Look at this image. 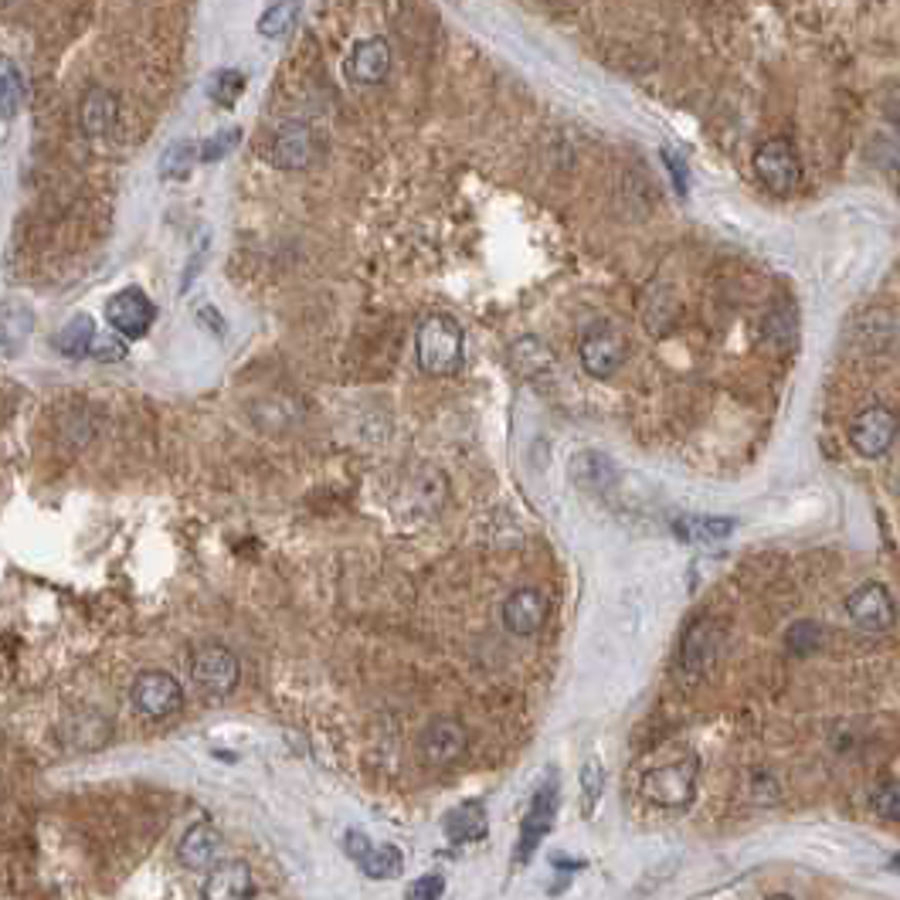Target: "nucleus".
<instances>
[{
  "label": "nucleus",
  "instance_id": "f257e3e1",
  "mask_svg": "<svg viewBox=\"0 0 900 900\" xmlns=\"http://www.w3.org/2000/svg\"><path fill=\"white\" fill-rule=\"evenodd\" d=\"M414 357L432 377L456 374L463 367V327L445 314L425 317L419 333H414Z\"/></svg>",
  "mask_w": 900,
  "mask_h": 900
},
{
  "label": "nucleus",
  "instance_id": "f03ea898",
  "mask_svg": "<svg viewBox=\"0 0 900 900\" xmlns=\"http://www.w3.org/2000/svg\"><path fill=\"white\" fill-rule=\"evenodd\" d=\"M754 174L772 194H791L802 181V163L788 140H768L754 153Z\"/></svg>",
  "mask_w": 900,
  "mask_h": 900
},
{
  "label": "nucleus",
  "instance_id": "7ed1b4c3",
  "mask_svg": "<svg viewBox=\"0 0 900 900\" xmlns=\"http://www.w3.org/2000/svg\"><path fill=\"white\" fill-rule=\"evenodd\" d=\"M133 704L144 717L163 720V717H174L184 707V690L170 673L147 670L133 683Z\"/></svg>",
  "mask_w": 900,
  "mask_h": 900
},
{
  "label": "nucleus",
  "instance_id": "20e7f679",
  "mask_svg": "<svg viewBox=\"0 0 900 900\" xmlns=\"http://www.w3.org/2000/svg\"><path fill=\"white\" fill-rule=\"evenodd\" d=\"M191 676H194V683L204 690L207 697H228L231 690L238 686V680H241L238 656L231 649H225V646H204L194 656Z\"/></svg>",
  "mask_w": 900,
  "mask_h": 900
},
{
  "label": "nucleus",
  "instance_id": "39448f33",
  "mask_svg": "<svg viewBox=\"0 0 900 900\" xmlns=\"http://www.w3.org/2000/svg\"><path fill=\"white\" fill-rule=\"evenodd\" d=\"M694 785H697V772H694V761H680V765H670V768H652L642 775V795L656 806H667V809H680L694 799Z\"/></svg>",
  "mask_w": 900,
  "mask_h": 900
},
{
  "label": "nucleus",
  "instance_id": "423d86ee",
  "mask_svg": "<svg viewBox=\"0 0 900 900\" xmlns=\"http://www.w3.org/2000/svg\"><path fill=\"white\" fill-rule=\"evenodd\" d=\"M626 357H629V343L615 327H595L581 340V367L599 380L612 377L626 364Z\"/></svg>",
  "mask_w": 900,
  "mask_h": 900
},
{
  "label": "nucleus",
  "instance_id": "0eeeda50",
  "mask_svg": "<svg viewBox=\"0 0 900 900\" xmlns=\"http://www.w3.org/2000/svg\"><path fill=\"white\" fill-rule=\"evenodd\" d=\"M850 438H853V448L859 456L867 459H880L890 453V445L897 438V419L890 408H867L856 414V422L850 429Z\"/></svg>",
  "mask_w": 900,
  "mask_h": 900
},
{
  "label": "nucleus",
  "instance_id": "6e6552de",
  "mask_svg": "<svg viewBox=\"0 0 900 900\" xmlns=\"http://www.w3.org/2000/svg\"><path fill=\"white\" fill-rule=\"evenodd\" d=\"M106 317H110V327L119 337L140 340V337H147V330L157 320V306L140 289H123L106 303Z\"/></svg>",
  "mask_w": 900,
  "mask_h": 900
},
{
  "label": "nucleus",
  "instance_id": "1a4fd4ad",
  "mask_svg": "<svg viewBox=\"0 0 900 900\" xmlns=\"http://www.w3.org/2000/svg\"><path fill=\"white\" fill-rule=\"evenodd\" d=\"M469 734L466 727L453 717H435L425 724V731L419 734V751L425 754L429 765H453L466 754Z\"/></svg>",
  "mask_w": 900,
  "mask_h": 900
},
{
  "label": "nucleus",
  "instance_id": "9d476101",
  "mask_svg": "<svg viewBox=\"0 0 900 900\" xmlns=\"http://www.w3.org/2000/svg\"><path fill=\"white\" fill-rule=\"evenodd\" d=\"M846 612L859 629L884 633V629H890V622H893V599L880 581H870V584H859L856 592L846 599Z\"/></svg>",
  "mask_w": 900,
  "mask_h": 900
},
{
  "label": "nucleus",
  "instance_id": "9b49d317",
  "mask_svg": "<svg viewBox=\"0 0 900 900\" xmlns=\"http://www.w3.org/2000/svg\"><path fill=\"white\" fill-rule=\"evenodd\" d=\"M554 816H558V785L547 782V785L537 788L534 802L527 809L524 833H521V843H516V859H531L534 856V850L540 846V840L550 833Z\"/></svg>",
  "mask_w": 900,
  "mask_h": 900
},
{
  "label": "nucleus",
  "instance_id": "f8f14e48",
  "mask_svg": "<svg viewBox=\"0 0 900 900\" xmlns=\"http://www.w3.org/2000/svg\"><path fill=\"white\" fill-rule=\"evenodd\" d=\"M547 622V599L537 588H521L503 602V626L510 636H534Z\"/></svg>",
  "mask_w": 900,
  "mask_h": 900
},
{
  "label": "nucleus",
  "instance_id": "ddd939ff",
  "mask_svg": "<svg viewBox=\"0 0 900 900\" xmlns=\"http://www.w3.org/2000/svg\"><path fill=\"white\" fill-rule=\"evenodd\" d=\"M255 893V877L249 870V863L241 859H225L215 863L212 874L204 880V897L207 900H241Z\"/></svg>",
  "mask_w": 900,
  "mask_h": 900
},
{
  "label": "nucleus",
  "instance_id": "4468645a",
  "mask_svg": "<svg viewBox=\"0 0 900 900\" xmlns=\"http://www.w3.org/2000/svg\"><path fill=\"white\" fill-rule=\"evenodd\" d=\"M116 116H119V99L110 92V89H89L82 106H79V123H82V133L92 136V140H102V136H110L113 126H116Z\"/></svg>",
  "mask_w": 900,
  "mask_h": 900
},
{
  "label": "nucleus",
  "instance_id": "2eb2a0df",
  "mask_svg": "<svg viewBox=\"0 0 900 900\" xmlns=\"http://www.w3.org/2000/svg\"><path fill=\"white\" fill-rule=\"evenodd\" d=\"M720 646H724L720 626H717V622H710V618H700L697 626L686 633V639H683V667L694 670V673H704L710 663H717Z\"/></svg>",
  "mask_w": 900,
  "mask_h": 900
},
{
  "label": "nucleus",
  "instance_id": "dca6fc26",
  "mask_svg": "<svg viewBox=\"0 0 900 900\" xmlns=\"http://www.w3.org/2000/svg\"><path fill=\"white\" fill-rule=\"evenodd\" d=\"M221 846L225 843H221V833L215 825H194V829H187V836L178 846V859L187 870H212L221 856Z\"/></svg>",
  "mask_w": 900,
  "mask_h": 900
},
{
  "label": "nucleus",
  "instance_id": "f3484780",
  "mask_svg": "<svg viewBox=\"0 0 900 900\" xmlns=\"http://www.w3.org/2000/svg\"><path fill=\"white\" fill-rule=\"evenodd\" d=\"M388 68H391V48L385 38H367L361 42L351 58H348V76L361 86H374L388 76Z\"/></svg>",
  "mask_w": 900,
  "mask_h": 900
},
{
  "label": "nucleus",
  "instance_id": "a211bd4d",
  "mask_svg": "<svg viewBox=\"0 0 900 900\" xmlns=\"http://www.w3.org/2000/svg\"><path fill=\"white\" fill-rule=\"evenodd\" d=\"M269 160L283 170H303L309 160H314V133L306 126H286L280 129V136L272 140Z\"/></svg>",
  "mask_w": 900,
  "mask_h": 900
},
{
  "label": "nucleus",
  "instance_id": "6ab92c4d",
  "mask_svg": "<svg viewBox=\"0 0 900 900\" xmlns=\"http://www.w3.org/2000/svg\"><path fill=\"white\" fill-rule=\"evenodd\" d=\"M442 829H445L448 843H456V846L472 843V840H479L482 833H487V809H482L479 802H463V806L445 812Z\"/></svg>",
  "mask_w": 900,
  "mask_h": 900
},
{
  "label": "nucleus",
  "instance_id": "aec40b11",
  "mask_svg": "<svg viewBox=\"0 0 900 900\" xmlns=\"http://www.w3.org/2000/svg\"><path fill=\"white\" fill-rule=\"evenodd\" d=\"M734 521L731 516H704V513H690V516H680L673 521V534L680 540H690V544H714V540H724L734 534Z\"/></svg>",
  "mask_w": 900,
  "mask_h": 900
},
{
  "label": "nucleus",
  "instance_id": "412c9836",
  "mask_svg": "<svg viewBox=\"0 0 900 900\" xmlns=\"http://www.w3.org/2000/svg\"><path fill=\"white\" fill-rule=\"evenodd\" d=\"M34 330V314L24 303H0V351L18 354Z\"/></svg>",
  "mask_w": 900,
  "mask_h": 900
},
{
  "label": "nucleus",
  "instance_id": "4be33fe9",
  "mask_svg": "<svg viewBox=\"0 0 900 900\" xmlns=\"http://www.w3.org/2000/svg\"><path fill=\"white\" fill-rule=\"evenodd\" d=\"M92 340H95V323H92V317L79 314V317H72V320L61 327V333L55 337V348L65 357H76L79 361V357H89Z\"/></svg>",
  "mask_w": 900,
  "mask_h": 900
},
{
  "label": "nucleus",
  "instance_id": "5701e85b",
  "mask_svg": "<svg viewBox=\"0 0 900 900\" xmlns=\"http://www.w3.org/2000/svg\"><path fill=\"white\" fill-rule=\"evenodd\" d=\"M361 870L371 880H395L405 870V856L398 846H371L361 859Z\"/></svg>",
  "mask_w": 900,
  "mask_h": 900
},
{
  "label": "nucleus",
  "instance_id": "b1692460",
  "mask_svg": "<svg viewBox=\"0 0 900 900\" xmlns=\"http://www.w3.org/2000/svg\"><path fill=\"white\" fill-rule=\"evenodd\" d=\"M197 160V147L187 144V140H178V144H170L160 157V178L163 181H184L191 174V167Z\"/></svg>",
  "mask_w": 900,
  "mask_h": 900
},
{
  "label": "nucleus",
  "instance_id": "393cba45",
  "mask_svg": "<svg viewBox=\"0 0 900 900\" xmlns=\"http://www.w3.org/2000/svg\"><path fill=\"white\" fill-rule=\"evenodd\" d=\"M296 18H299V0H283V4H275L262 14L259 31L265 38H283V34L296 27Z\"/></svg>",
  "mask_w": 900,
  "mask_h": 900
},
{
  "label": "nucleus",
  "instance_id": "a878e982",
  "mask_svg": "<svg viewBox=\"0 0 900 900\" xmlns=\"http://www.w3.org/2000/svg\"><path fill=\"white\" fill-rule=\"evenodd\" d=\"M238 140H241V133H238V129H221V133H215V136H207V140L197 147V160H201V163H218L221 157H228V153L238 147Z\"/></svg>",
  "mask_w": 900,
  "mask_h": 900
},
{
  "label": "nucleus",
  "instance_id": "bb28decb",
  "mask_svg": "<svg viewBox=\"0 0 900 900\" xmlns=\"http://www.w3.org/2000/svg\"><path fill=\"white\" fill-rule=\"evenodd\" d=\"M788 649L795 656H812L816 649H822V629L816 626V622H799V626H791Z\"/></svg>",
  "mask_w": 900,
  "mask_h": 900
},
{
  "label": "nucleus",
  "instance_id": "cd10ccee",
  "mask_svg": "<svg viewBox=\"0 0 900 900\" xmlns=\"http://www.w3.org/2000/svg\"><path fill=\"white\" fill-rule=\"evenodd\" d=\"M21 102H24V82H21V76L18 72H0V113H4L8 119L18 116Z\"/></svg>",
  "mask_w": 900,
  "mask_h": 900
},
{
  "label": "nucleus",
  "instance_id": "c85d7f7f",
  "mask_svg": "<svg viewBox=\"0 0 900 900\" xmlns=\"http://www.w3.org/2000/svg\"><path fill=\"white\" fill-rule=\"evenodd\" d=\"M241 89H246V76L241 72H218L215 82H212V99L218 102V106H231V102L241 95Z\"/></svg>",
  "mask_w": 900,
  "mask_h": 900
},
{
  "label": "nucleus",
  "instance_id": "c756f323",
  "mask_svg": "<svg viewBox=\"0 0 900 900\" xmlns=\"http://www.w3.org/2000/svg\"><path fill=\"white\" fill-rule=\"evenodd\" d=\"M581 788H584V802H588V812H595L599 799H602V788H605V772L599 761H588L581 768Z\"/></svg>",
  "mask_w": 900,
  "mask_h": 900
},
{
  "label": "nucleus",
  "instance_id": "7c9ffc66",
  "mask_svg": "<svg viewBox=\"0 0 900 900\" xmlns=\"http://www.w3.org/2000/svg\"><path fill=\"white\" fill-rule=\"evenodd\" d=\"M897 795H900L897 782H887V785L877 791V802H874V806H877V812H880L884 819H890V822H897V819H900V799H897Z\"/></svg>",
  "mask_w": 900,
  "mask_h": 900
},
{
  "label": "nucleus",
  "instance_id": "2f4dec72",
  "mask_svg": "<svg viewBox=\"0 0 900 900\" xmlns=\"http://www.w3.org/2000/svg\"><path fill=\"white\" fill-rule=\"evenodd\" d=\"M663 163L670 167V178H673L676 194H680V197H686V194H690V178H686V163H683V157H680V153H673V150L667 147V150H663Z\"/></svg>",
  "mask_w": 900,
  "mask_h": 900
},
{
  "label": "nucleus",
  "instance_id": "473e14b6",
  "mask_svg": "<svg viewBox=\"0 0 900 900\" xmlns=\"http://www.w3.org/2000/svg\"><path fill=\"white\" fill-rule=\"evenodd\" d=\"M445 893V880L442 877H422L419 884H411L408 887V897L411 900H435Z\"/></svg>",
  "mask_w": 900,
  "mask_h": 900
},
{
  "label": "nucleus",
  "instance_id": "72a5a7b5",
  "mask_svg": "<svg viewBox=\"0 0 900 900\" xmlns=\"http://www.w3.org/2000/svg\"><path fill=\"white\" fill-rule=\"evenodd\" d=\"M371 846H374V843L361 833V829H351V833L343 836V850H348V853H351V859H357V863L364 859V853H367Z\"/></svg>",
  "mask_w": 900,
  "mask_h": 900
},
{
  "label": "nucleus",
  "instance_id": "f704fd0d",
  "mask_svg": "<svg viewBox=\"0 0 900 900\" xmlns=\"http://www.w3.org/2000/svg\"><path fill=\"white\" fill-rule=\"evenodd\" d=\"M89 354H95L99 361H119L126 351H123V343H113V340L106 343V340H102V337L95 333V340H92V351H89Z\"/></svg>",
  "mask_w": 900,
  "mask_h": 900
},
{
  "label": "nucleus",
  "instance_id": "c9c22d12",
  "mask_svg": "<svg viewBox=\"0 0 900 900\" xmlns=\"http://www.w3.org/2000/svg\"><path fill=\"white\" fill-rule=\"evenodd\" d=\"M197 317H201V320H207V323H212V327H215V330L221 333V320L215 317V306H204V309H201V314H197Z\"/></svg>",
  "mask_w": 900,
  "mask_h": 900
}]
</instances>
